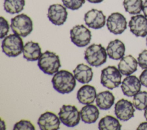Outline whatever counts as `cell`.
Wrapping results in <instances>:
<instances>
[{
	"instance_id": "7",
	"label": "cell",
	"mask_w": 147,
	"mask_h": 130,
	"mask_svg": "<svg viewBox=\"0 0 147 130\" xmlns=\"http://www.w3.org/2000/svg\"><path fill=\"white\" fill-rule=\"evenodd\" d=\"M61 122L68 127H74L80 120V112L74 105H63L59 112Z\"/></svg>"
},
{
	"instance_id": "32",
	"label": "cell",
	"mask_w": 147,
	"mask_h": 130,
	"mask_svg": "<svg viewBox=\"0 0 147 130\" xmlns=\"http://www.w3.org/2000/svg\"><path fill=\"white\" fill-rule=\"evenodd\" d=\"M138 130H144L147 129V122L141 123L137 128Z\"/></svg>"
},
{
	"instance_id": "31",
	"label": "cell",
	"mask_w": 147,
	"mask_h": 130,
	"mask_svg": "<svg viewBox=\"0 0 147 130\" xmlns=\"http://www.w3.org/2000/svg\"><path fill=\"white\" fill-rule=\"evenodd\" d=\"M139 79L140 80V82L141 84L147 87V69H145L140 74Z\"/></svg>"
},
{
	"instance_id": "30",
	"label": "cell",
	"mask_w": 147,
	"mask_h": 130,
	"mask_svg": "<svg viewBox=\"0 0 147 130\" xmlns=\"http://www.w3.org/2000/svg\"><path fill=\"white\" fill-rule=\"evenodd\" d=\"M138 64L142 69H147V49L143 50L139 54Z\"/></svg>"
},
{
	"instance_id": "34",
	"label": "cell",
	"mask_w": 147,
	"mask_h": 130,
	"mask_svg": "<svg viewBox=\"0 0 147 130\" xmlns=\"http://www.w3.org/2000/svg\"><path fill=\"white\" fill-rule=\"evenodd\" d=\"M103 1V0H87V1L92 3H99L102 2Z\"/></svg>"
},
{
	"instance_id": "11",
	"label": "cell",
	"mask_w": 147,
	"mask_h": 130,
	"mask_svg": "<svg viewBox=\"0 0 147 130\" xmlns=\"http://www.w3.org/2000/svg\"><path fill=\"white\" fill-rule=\"evenodd\" d=\"M68 12L65 6L60 4H53L49 6L47 17L49 20L57 26L62 25L66 21Z\"/></svg>"
},
{
	"instance_id": "9",
	"label": "cell",
	"mask_w": 147,
	"mask_h": 130,
	"mask_svg": "<svg viewBox=\"0 0 147 130\" xmlns=\"http://www.w3.org/2000/svg\"><path fill=\"white\" fill-rule=\"evenodd\" d=\"M106 26L111 33L115 35L121 34L127 28L126 19L120 13H113L107 19Z\"/></svg>"
},
{
	"instance_id": "21",
	"label": "cell",
	"mask_w": 147,
	"mask_h": 130,
	"mask_svg": "<svg viewBox=\"0 0 147 130\" xmlns=\"http://www.w3.org/2000/svg\"><path fill=\"white\" fill-rule=\"evenodd\" d=\"M80 118L83 122L87 124L94 123L99 116V111L96 106L93 104H87L80 111Z\"/></svg>"
},
{
	"instance_id": "8",
	"label": "cell",
	"mask_w": 147,
	"mask_h": 130,
	"mask_svg": "<svg viewBox=\"0 0 147 130\" xmlns=\"http://www.w3.org/2000/svg\"><path fill=\"white\" fill-rule=\"evenodd\" d=\"M70 38L72 43L78 47H84L91 40L90 30L83 25H78L70 30Z\"/></svg>"
},
{
	"instance_id": "27",
	"label": "cell",
	"mask_w": 147,
	"mask_h": 130,
	"mask_svg": "<svg viewBox=\"0 0 147 130\" xmlns=\"http://www.w3.org/2000/svg\"><path fill=\"white\" fill-rule=\"evenodd\" d=\"M62 2L66 8L75 10L83 6L85 3V0H62Z\"/></svg>"
},
{
	"instance_id": "35",
	"label": "cell",
	"mask_w": 147,
	"mask_h": 130,
	"mask_svg": "<svg viewBox=\"0 0 147 130\" xmlns=\"http://www.w3.org/2000/svg\"><path fill=\"white\" fill-rule=\"evenodd\" d=\"M144 116H145L146 120H147V108L145 109V111H144Z\"/></svg>"
},
{
	"instance_id": "33",
	"label": "cell",
	"mask_w": 147,
	"mask_h": 130,
	"mask_svg": "<svg viewBox=\"0 0 147 130\" xmlns=\"http://www.w3.org/2000/svg\"><path fill=\"white\" fill-rule=\"evenodd\" d=\"M142 11L144 14V15L147 17V0H145L143 3Z\"/></svg>"
},
{
	"instance_id": "23",
	"label": "cell",
	"mask_w": 147,
	"mask_h": 130,
	"mask_svg": "<svg viewBox=\"0 0 147 130\" xmlns=\"http://www.w3.org/2000/svg\"><path fill=\"white\" fill-rule=\"evenodd\" d=\"M121 127L118 120L110 115L102 117L98 123V128L100 130H119Z\"/></svg>"
},
{
	"instance_id": "16",
	"label": "cell",
	"mask_w": 147,
	"mask_h": 130,
	"mask_svg": "<svg viewBox=\"0 0 147 130\" xmlns=\"http://www.w3.org/2000/svg\"><path fill=\"white\" fill-rule=\"evenodd\" d=\"M96 92L94 86L84 85L80 88L77 92V99L82 104H90L94 103L96 97Z\"/></svg>"
},
{
	"instance_id": "17",
	"label": "cell",
	"mask_w": 147,
	"mask_h": 130,
	"mask_svg": "<svg viewBox=\"0 0 147 130\" xmlns=\"http://www.w3.org/2000/svg\"><path fill=\"white\" fill-rule=\"evenodd\" d=\"M138 61L131 55L123 57L118 65V68L122 74L129 76L135 72L137 69Z\"/></svg>"
},
{
	"instance_id": "15",
	"label": "cell",
	"mask_w": 147,
	"mask_h": 130,
	"mask_svg": "<svg viewBox=\"0 0 147 130\" xmlns=\"http://www.w3.org/2000/svg\"><path fill=\"white\" fill-rule=\"evenodd\" d=\"M121 88L124 95L132 97L140 91L141 83L136 76L129 75L123 79Z\"/></svg>"
},
{
	"instance_id": "29",
	"label": "cell",
	"mask_w": 147,
	"mask_h": 130,
	"mask_svg": "<svg viewBox=\"0 0 147 130\" xmlns=\"http://www.w3.org/2000/svg\"><path fill=\"white\" fill-rule=\"evenodd\" d=\"M0 26H1L0 38L3 39L7 36L9 31V25L8 23V22L3 17H0Z\"/></svg>"
},
{
	"instance_id": "19",
	"label": "cell",
	"mask_w": 147,
	"mask_h": 130,
	"mask_svg": "<svg viewBox=\"0 0 147 130\" xmlns=\"http://www.w3.org/2000/svg\"><path fill=\"white\" fill-rule=\"evenodd\" d=\"M23 57L29 61H34L40 58L41 53V49L37 42L29 41L24 46Z\"/></svg>"
},
{
	"instance_id": "6",
	"label": "cell",
	"mask_w": 147,
	"mask_h": 130,
	"mask_svg": "<svg viewBox=\"0 0 147 130\" xmlns=\"http://www.w3.org/2000/svg\"><path fill=\"white\" fill-rule=\"evenodd\" d=\"M122 74L115 66H108L103 69L100 74L101 84L112 90L118 87L121 83Z\"/></svg>"
},
{
	"instance_id": "3",
	"label": "cell",
	"mask_w": 147,
	"mask_h": 130,
	"mask_svg": "<svg viewBox=\"0 0 147 130\" xmlns=\"http://www.w3.org/2000/svg\"><path fill=\"white\" fill-rule=\"evenodd\" d=\"M106 49L101 44H93L84 51V59L87 63L95 67H99L107 61Z\"/></svg>"
},
{
	"instance_id": "5",
	"label": "cell",
	"mask_w": 147,
	"mask_h": 130,
	"mask_svg": "<svg viewBox=\"0 0 147 130\" xmlns=\"http://www.w3.org/2000/svg\"><path fill=\"white\" fill-rule=\"evenodd\" d=\"M10 27L14 33L25 37L33 30V22L25 14H20L11 19Z\"/></svg>"
},
{
	"instance_id": "10",
	"label": "cell",
	"mask_w": 147,
	"mask_h": 130,
	"mask_svg": "<svg viewBox=\"0 0 147 130\" xmlns=\"http://www.w3.org/2000/svg\"><path fill=\"white\" fill-rule=\"evenodd\" d=\"M133 104L129 100L122 99L115 104L114 112L116 117L121 121H127L134 117L135 109Z\"/></svg>"
},
{
	"instance_id": "26",
	"label": "cell",
	"mask_w": 147,
	"mask_h": 130,
	"mask_svg": "<svg viewBox=\"0 0 147 130\" xmlns=\"http://www.w3.org/2000/svg\"><path fill=\"white\" fill-rule=\"evenodd\" d=\"M133 104L138 110H144L147 108V92L140 91L136 94L133 99Z\"/></svg>"
},
{
	"instance_id": "14",
	"label": "cell",
	"mask_w": 147,
	"mask_h": 130,
	"mask_svg": "<svg viewBox=\"0 0 147 130\" xmlns=\"http://www.w3.org/2000/svg\"><path fill=\"white\" fill-rule=\"evenodd\" d=\"M130 31L136 37H144L147 36V18L138 14L131 17L129 22Z\"/></svg>"
},
{
	"instance_id": "25",
	"label": "cell",
	"mask_w": 147,
	"mask_h": 130,
	"mask_svg": "<svg viewBox=\"0 0 147 130\" xmlns=\"http://www.w3.org/2000/svg\"><path fill=\"white\" fill-rule=\"evenodd\" d=\"M123 5L125 11L130 14H139L142 10V0H123Z\"/></svg>"
},
{
	"instance_id": "20",
	"label": "cell",
	"mask_w": 147,
	"mask_h": 130,
	"mask_svg": "<svg viewBox=\"0 0 147 130\" xmlns=\"http://www.w3.org/2000/svg\"><path fill=\"white\" fill-rule=\"evenodd\" d=\"M75 78L82 84L90 82L93 77L92 68L84 64H78L73 70Z\"/></svg>"
},
{
	"instance_id": "28",
	"label": "cell",
	"mask_w": 147,
	"mask_h": 130,
	"mask_svg": "<svg viewBox=\"0 0 147 130\" xmlns=\"http://www.w3.org/2000/svg\"><path fill=\"white\" fill-rule=\"evenodd\" d=\"M13 129L14 130H23V129L34 130L35 127L34 125L29 120H21L20 121L17 122L14 124Z\"/></svg>"
},
{
	"instance_id": "18",
	"label": "cell",
	"mask_w": 147,
	"mask_h": 130,
	"mask_svg": "<svg viewBox=\"0 0 147 130\" xmlns=\"http://www.w3.org/2000/svg\"><path fill=\"white\" fill-rule=\"evenodd\" d=\"M109 57L113 60H118L121 59L125 54V44L119 40L116 39L111 41L106 48Z\"/></svg>"
},
{
	"instance_id": "13",
	"label": "cell",
	"mask_w": 147,
	"mask_h": 130,
	"mask_svg": "<svg viewBox=\"0 0 147 130\" xmlns=\"http://www.w3.org/2000/svg\"><path fill=\"white\" fill-rule=\"evenodd\" d=\"M60 120L51 112H45L39 117L37 124L41 130H57L60 128Z\"/></svg>"
},
{
	"instance_id": "22",
	"label": "cell",
	"mask_w": 147,
	"mask_h": 130,
	"mask_svg": "<svg viewBox=\"0 0 147 130\" xmlns=\"http://www.w3.org/2000/svg\"><path fill=\"white\" fill-rule=\"evenodd\" d=\"M96 106L102 110H108L114 104L115 97L109 90L103 91L97 94L96 97Z\"/></svg>"
},
{
	"instance_id": "24",
	"label": "cell",
	"mask_w": 147,
	"mask_h": 130,
	"mask_svg": "<svg viewBox=\"0 0 147 130\" xmlns=\"http://www.w3.org/2000/svg\"><path fill=\"white\" fill-rule=\"evenodd\" d=\"M25 5V0H5L3 7L7 13L13 14L22 11Z\"/></svg>"
},
{
	"instance_id": "1",
	"label": "cell",
	"mask_w": 147,
	"mask_h": 130,
	"mask_svg": "<svg viewBox=\"0 0 147 130\" xmlns=\"http://www.w3.org/2000/svg\"><path fill=\"white\" fill-rule=\"evenodd\" d=\"M51 81L55 90L61 94L71 92L75 89L76 84L75 76L66 70H61L56 72Z\"/></svg>"
},
{
	"instance_id": "36",
	"label": "cell",
	"mask_w": 147,
	"mask_h": 130,
	"mask_svg": "<svg viewBox=\"0 0 147 130\" xmlns=\"http://www.w3.org/2000/svg\"><path fill=\"white\" fill-rule=\"evenodd\" d=\"M146 45H147V38H146Z\"/></svg>"
},
{
	"instance_id": "4",
	"label": "cell",
	"mask_w": 147,
	"mask_h": 130,
	"mask_svg": "<svg viewBox=\"0 0 147 130\" xmlns=\"http://www.w3.org/2000/svg\"><path fill=\"white\" fill-rule=\"evenodd\" d=\"M24 42L21 37L16 34L6 36L2 42V52L7 56L15 57L23 50Z\"/></svg>"
},
{
	"instance_id": "12",
	"label": "cell",
	"mask_w": 147,
	"mask_h": 130,
	"mask_svg": "<svg viewBox=\"0 0 147 130\" xmlns=\"http://www.w3.org/2000/svg\"><path fill=\"white\" fill-rule=\"evenodd\" d=\"M84 20L88 27L99 29L105 25L106 16L102 11L92 9L84 14Z\"/></svg>"
},
{
	"instance_id": "2",
	"label": "cell",
	"mask_w": 147,
	"mask_h": 130,
	"mask_svg": "<svg viewBox=\"0 0 147 130\" xmlns=\"http://www.w3.org/2000/svg\"><path fill=\"white\" fill-rule=\"evenodd\" d=\"M38 66L44 73L52 75L61 67L59 56L55 53L47 50L42 53L38 60Z\"/></svg>"
}]
</instances>
